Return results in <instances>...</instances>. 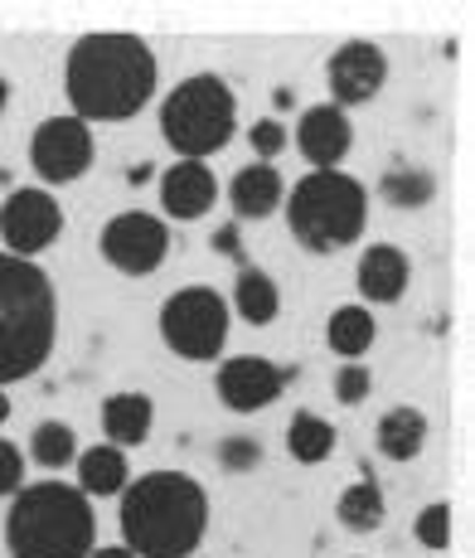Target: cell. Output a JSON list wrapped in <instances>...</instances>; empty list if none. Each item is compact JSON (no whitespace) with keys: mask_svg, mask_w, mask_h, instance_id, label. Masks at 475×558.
Segmentation results:
<instances>
[{"mask_svg":"<svg viewBox=\"0 0 475 558\" xmlns=\"http://www.w3.org/2000/svg\"><path fill=\"white\" fill-rule=\"evenodd\" d=\"M160 63L142 35L93 29L63 59V88L78 122H126L156 98Z\"/></svg>","mask_w":475,"mask_h":558,"instance_id":"6da1fadb","label":"cell"},{"mask_svg":"<svg viewBox=\"0 0 475 558\" xmlns=\"http://www.w3.org/2000/svg\"><path fill=\"white\" fill-rule=\"evenodd\" d=\"M117 500V530L136 558H190L209 534V490L185 471H146Z\"/></svg>","mask_w":475,"mask_h":558,"instance_id":"7a4b0ae2","label":"cell"},{"mask_svg":"<svg viewBox=\"0 0 475 558\" xmlns=\"http://www.w3.org/2000/svg\"><path fill=\"white\" fill-rule=\"evenodd\" d=\"M59 340V292L39 263L0 248V389L35 379Z\"/></svg>","mask_w":475,"mask_h":558,"instance_id":"3957f363","label":"cell"},{"mask_svg":"<svg viewBox=\"0 0 475 558\" xmlns=\"http://www.w3.org/2000/svg\"><path fill=\"white\" fill-rule=\"evenodd\" d=\"M10 558H88L97 549V510L69 481H35L10 496Z\"/></svg>","mask_w":475,"mask_h":558,"instance_id":"277c9868","label":"cell"},{"mask_svg":"<svg viewBox=\"0 0 475 558\" xmlns=\"http://www.w3.org/2000/svg\"><path fill=\"white\" fill-rule=\"evenodd\" d=\"M291 239L306 253H340L364 239L369 223V190L350 170H310L282 199Z\"/></svg>","mask_w":475,"mask_h":558,"instance_id":"5b68a950","label":"cell"},{"mask_svg":"<svg viewBox=\"0 0 475 558\" xmlns=\"http://www.w3.org/2000/svg\"><path fill=\"white\" fill-rule=\"evenodd\" d=\"M238 93L223 73H190L160 98V136L180 160H204L233 142Z\"/></svg>","mask_w":475,"mask_h":558,"instance_id":"8992f818","label":"cell"},{"mask_svg":"<svg viewBox=\"0 0 475 558\" xmlns=\"http://www.w3.org/2000/svg\"><path fill=\"white\" fill-rule=\"evenodd\" d=\"M233 330L229 296H219L214 287H180L160 302V340L170 355L190 364H209L223 355Z\"/></svg>","mask_w":475,"mask_h":558,"instance_id":"52a82bcc","label":"cell"},{"mask_svg":"<svg viewBox=\"0 0 475 558\" xmlns=\"http://www.w3.org/2000/svg\"><path fill=\"white\" fill-rule=\"evenodd\" d=\"M93 156H97V142H93V126L78 122L73 112H59V117H45L29 136V166L35 175L49 185H73L93 170Z\"/></svg>","mask_w":475,"mask_h":558,"instance_id":"ba28073f","label":"cell"},{"mask_svg":"<svg viewBox=\"0 0 475 558\" xmlns=\"http://www.w3.org/2000/svg\"><path fill=\"white\" fill-rule=\"evenodd\" d=\"M97 253L126 277H146L166 263L170 253V223L146 209H122L102 223L97 233Z\"/></svg>","mask_w":475,"mask_h":558,"instance_id":"9c48e42d","label":"cell"},{"mask_svg":"<svg viewBox=\"0 0 475 558\" xmlns=\"http://www.w3.org/2000/svg\"><path fill=\"white\" fill-rule=\"evenodd\" d=\"M63 233V204L53 199V190L45 185H25L10 190L5 204H0V239H5V253L35 263L45 248H53Z\"/></svg>","mask_w":475,"mask_h":558,"instance_id":"30bf717a","label":"cell"},{"mask_svg":"<svg viewBox=\"0 0 475 558\" xmlns=\"http://www.w3.org/2000/svg\"><path fill=\"white\" fill-rule=\"evenodd\" d=\"M296 379V364H272L263 355H233L219 364V403L233 413H257V408H272L282 399V389Z\"/></svg>","mask_w":475,"mask_h":558,"instance_id":"8fae6325","label":"cell"},{"mask_svg":"<svg viewBox=\"0 0 475 558\" xmlns=\"http://www.w3.org/2000/svg\"><path fill=\"white\" fill-rule=\"evenodd\" d=\"M326 83L334 107H360L374 102L388 83V53L369 39H350L326 59Z\"/></svg>","mask_w":475,"mask_h":558,"instance_id":"7c38bea8","label":"cell"},{"mask_svg":"<svg viewBox=\"0 0 475 558\" xmlns=\"http://www.w3.org/2000/svg\"><path fill=\"white\" fill-rule=\"evenodd\" d=\"M354 146V122L344 107L310 102L296 122V151L310 160V170H340V160Z\"/></svg>","mask_w":475,"mask_h":558,"instance_id":"4fadbf2b","label":"cell"},{"mask_svg":"<svg viewBox=\"0 0 475 558\" xmlns=\"http://www.w3.org/2000/svg\"><path fill=\"white\" fill-rule=\"evenodd\" d=\"M156 190H160L166 219H180V223L204 219L214 209V199H219V180H214V170L204 160H175L170 170H160Z\"/></svg>","mask_w":475,"mask_h":558,"instance_id":"5bb4252c","label":"cell"},{"mask_svg":"<svg viewBox=\"0 0 475 558\" xmlns=\"http://www.w3.org/2000/svg\"><path fill=\"white\" fill-rule=\"evenodd\" d=\"M354 282H360L364 306H393V302H403L407 282H413V263H407V253L393 248V243H369V248L360 253Z\"/></svg>","mask_w":475,"mask_h":558,"instance_id":"9a60e30c","label":"cell"},{"mask_svg":"<svg viewBox=\"0 0 475 558\" xmlns=\"http://www.w3.org/2000/svg\"><path fill=\"white\" fill-rule=\"evenodd\" d=\"M282 199H287V180L267 160H253L229 180V204L238 219H267V214L282 209Z\"/></svg>","mask_w":475,"mask_h":558,"instance_id":"2e32d148","label":"cell"},{"mask_svg":"<svg viewBox=\"0 0 475 558\" xmlns=\"http://www.w3.org/2000/svg\"><path fill=\"white\" fill-rule=\"evenodd\" d=\"M73 471H78V490L88 500H107V496H122L126 486H132V466H126V452L112 442H97V447H83L78 461H73Z\"/></svg>","mask_w":475,"mask_h":558,"instance_id":"e0dca14e","label":"cell"},{"mask_svg":"<svg viewBox=\"0 0 475 558\" xmlns=\"http://www.w3.org/2000/svg\"><path fill=\"white\" fill-rule=\"evenodd\" d=\"M150 423H156V403L150 393H136V389H122L102 403V437L112 447H142L150 437Z\"/></svg>","mask_w":475,"mask_h":558,"instance_id":"ac0fdd59","label":"cell"},{"mask_svg":"<svg viewBox=\"0 0 475 558\" xmlns=\"http://www.w3.org/2000/svg\"><path fill=\"white\" fill-rule=\"evenodd\" d=\"M229 311L233 316H243L247 326H272L277 311H282V292H277L272 272H263V267H253V263L238 267Z\"/></svg>","mask_w":475,"mask_h":558,"instance_id":"d6986e66","label":"cell"},{"mask_svg":"<svg viewBox=\"0 0 475 558\" xmlns=\"http://www.w3.org/2000/svg\"><path fill=\"white\" fill-rule=\"evenodd\" d=\"M374 442H379V452L388 461L423 457V447H427V413H423V408H413V403L388 408V413L379 417V427H374Z\"/></svg>","mask_w":475,"mask_h":558,"instance_id":"ffe728a7","label":"cell"},{"mask_svg":"<svg viewBox=\"0 0 475 558\" xmlns=\"http://www.w3.org/2000/svg\"><path fill=\"white\" fill-rule=\"evenodd\" d=\"M326 340H330L334 355H344V364H354V360H364V350H369L374 340H379V320H374V311L364 302H344V306L330 311Z\"/></svg>","mask_w":475,"mask_h":558,"instance_id":"44dd1931","label":"cell"},{"mask_svg":"<svg viewBox=\"0 0 475 558\" xmlns=\"http://www.w3.org/2000/svg\"><path fill=\"white\" fill-rule=\"evenodd\" d=\"M334 514H340V524L350 534H374L383 524V490L374 476H360L354 486L340 490V506H334Z\"/></svg>","mask_w":475,"mask_h":558,"instance_id":"7402d4cb","label":"cell"},{"mask_svg":"<svg viewBox=\"0 0 475 558\" xmlns=\"http://www.w3.org/2000/svg\"><path fill=\"white\" fill-rule=\"evenodd\" d=\"M379 195L393 209H427L437 199V175L427 166H388L379 180Z\"/></svg>","mask_w":475,"mask_h":558,"instance_id":"603a6c76","label":"cell"},{"mask_svg":"<svg viewBox=\"0 0 475 558\" xmlns=\"http://www.w3.org/2000/svg\"><path fill=\"white\" fill-rule=\"evenodd\" d=\"M287 452L296 457V461H306V466L326 461L334 452V423H326V417L310 413V408L291 413V423H287Z\"/></svg>","mask_w":475,"mask_h":558,"instance_id":"cb8c5ba5","label":"cell"},{"mask_svg":"<svg viewBox=\"0 0 475 558\" xmlns=\"http://www.w3.org/2000/svg\"><path fill=\"white\" fill-rule=\"evenodd\" d=\"M29 457L49 471L73 466V461H78V433H73L69 423H59V417H45V423L29 433Z\"/></svg>","mask_w":475,"mask_h":558,"instance_id":"d4e9b609","label":"cell"},{"mask_svg":"<svg viewBox=\"0 0 475 558\" xmlns=\"http://www.w3.org/2000/svg\"><path fill=\"white\" fill-rule=\"evenodd\" d=\"M214 457H219L223 471H233V476H247V471L263 466V442H257L253 433H229V437H219Z\"/></svg>","mask_w":475,"mask_h":558,"instance_id":"484cf974","label":"cell"},{"mask_svg":"<svg viewBox=\"0 0 475 558\" xmlns=\"http://www.w3.org/2000/svg\"><path fill=\"white\" fill-rule=\"evenodd\" d=\"M413 534H417V544L431 554H441L451 544V506L447 500H431V506L413 520Z\"/></svg>","mask_w":475,"mask_h":558,"instance_id":"4316f807","label":"cell"},{"mask_svg":"<svg viewBox=\"0 0 475 558\" xmlns=\"http://www.w3.org/2000/svg\"><path fill=\"white\" fill-rule=\"evenodd\" d=\"M369 393H374V369L364 360L340 364V369H334V399H340L344 408H360Z\"/></svg>","mask_w":475,"mask_h":558,"instance_id":"83f0119b","label":"cell"},{"mask_svg":"<svg viewBox=\"0 0 475 558\" xmlns=\"http://www.w3.org/2000/svg\"><path fill=\"white\" fill-rule=\"evenodd\" d=\"M247 142H253L257 160H267V166H272V156H282L287 146H291V132L277 122V117H263V122L247 126Z\"/></svg>","mask_w":475,"mask_h":558,"instance_id":"f1b7e54d","label":"cell"},{"mask_svg":"<svg viewBox=\"0 0 475 558\" xmlns=\"http://www.w3.org/2000/svg\"><path fill=\"white\" fill-rule=\"evenodd\" d=\"M20 486H25V457H20L15 442L0 437V500H10Z\"/></svg>","mask_w":475,"mask_h":558,"instance_id":"f546056e","label":"cell"},{"mask_svg":"<svg viewBox=\"0 0 475 558\" xmlns=\"http://www.w3.org/2000/svg\"><path fill=\"white\" fill-rule=\"evenodd\" d=\"M214 253L233 257V263L243 267V239H238V223H219V229H214Z\"/></svg>","mask_w":475,"mask_h":558,"instance_id":"4dcf8cb0","label":"cell"},{"mask_svg":"<svg viewBox=\"0 0 475 558\" xmlns=\"http://www.w3.org/2000/svg\"><path fill=\"white\" fill-rule=\"evenodd\" d=\"M88 558H136V554L126 549V544H97V549H93Z\"/></svg>","mask_w":475,"mask_h":558,"instance_id":"1f68e13d","label":"cell"},{"mask_svg":"<svg viewBox=\"0 0 475 558\" xmlns=\"http://www.w3.org/2000/svg\"><path fill=\"white\" fill-rule=\"evenodd\" d=\"M5 102H10V83H5V73H0V117H5Z\"/></svg>","mask_w":475,"mask_h":558,"instance_id":"d6a6232c","label":"cell"},{"mask_svg":"<svg viewBox=\"0 0 475 558\" xmlns=\"http://www.w3.org/2000/svg\"><path fill=\"white\" fill-rule=\"evenodd\" d=\"M0 423H10V393H0Z\"/></svg>","mask_w":475,"mask_h":558,"instance_id":"836d02e7","label":"cell"}]
</instances>
